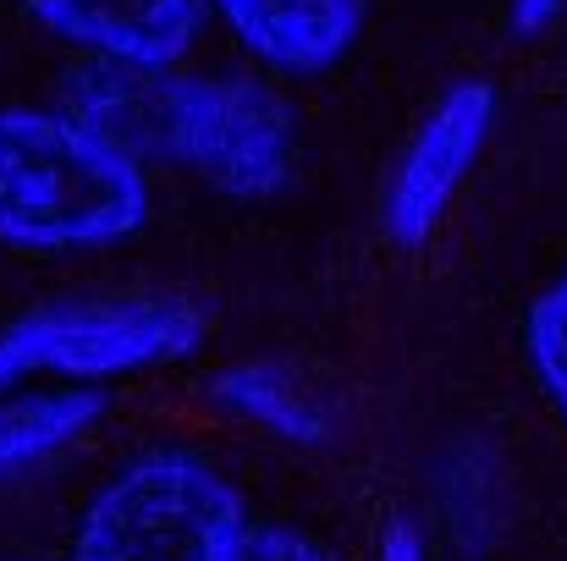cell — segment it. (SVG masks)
<instances>
[{
    "label": "cell",
    "instance_id": "cell-8",
    "mask_svg": "<svg viewBox=\"0 0 567 561\" xmlns=\"http://www.w3.org/2000/svg\"><path fill=\"white\" fill-rule=\"evenodd\" d=\"M94 418H105V391L55 385V391H11L0 396V479L28 474L33 463L72 446Z\"/></svg>",
    "mask_w": 567,
    "mask_h": 561
},
{
    "label": "cell",
    "instance_id": "cell-11",
    "mask_svg": "<svg viewBox=\"0 0 567 561\" xmlns=\"http://www.w3.org/2000/svg\"><path fill=\"white\" fill-rule=\"evenodd\" d=\"M220 561H331L315 540L281 529V523H243V534L226 546Z\"/></svg>",
    "mask_w": 567,
    "mask_h": 561
},
{
    "label": "cell",
    "instance_id": "cell-7",
    "mask_svg": "<svg viewBox=\"0 0 567 561\" xmlns=\"http://www.w3.org/2000/svg\"><path fill=\"white\" fill-rule=\"evenodd\" d=\"M209 11L281 72H320L342 61L364 28V0H209Z\"/></svg>",
    "mask_w": 567,
    "mask_h": 561
},
{
    "label": "cell",
    "instance_id": "cell-4",
    "mask_svg": "<svg viewBox=\"0 0 567 561\" xmlns=\"http://www.w3.org/2000/svg\"><path fill=\"white\" fill-rule=\"evenodd\" d=\"M161 155L226 198H276L292 177V116L254 77H172Z\"/></svg>",
    "mask_w": 567,
    "mask_h": 561
},
{
    "label": "cell",
    "instance_id": "cell-5",
    "mask_svg": "<svg viewBox=\"0 0 567 561\" xmlns=\"http://www.w3.org/2000/svg\"><path fill=\"white\" fill-rule=\"evenodd\" d=\"M496 127V94L485 83H457L413 133L402 149L391 183H385V231L396 248H419L452 209L468 166L480 160L485 138Z\"/></svg>",
    "mask_w": 567,
    "mask_h": 561
},
{
    "label": "cell",
    "instance_id": "cell-3",
    "mask_svg": "<svg viewBox=\"0 0 567 561\" xmlns=\"http://www.w3.org/2000/svg\"><path fill=\"white\" fill-rule=\"evenodd\" d=\"M243 501L198 451H144L89 507L72 561H220L243 534Z\"/></svg>",
    "mask_w": 567,
    "mask_h": 561
},
{
    "label": "cell",
    "instance_id": "cell-10",
    "mask_svg": "<svg viewBox=\"0 0 567 561\" xmlns=\"http://www.w3.org/2000/svg\"><path fill=\"white\" fill-rule=\"evenodd\" d=\"M524 353H529V370L540 380L546 402L567 418V276L535 298L524 320Z\"/></svg>",
    "mask_w": 567,
    "mask_h": 561
},
{
    "label": "cell",
    "instance_id": "cell-12",
    "mask_svg": "<svg viewBox=\"0 0 567 561\" xmlns=\"http://www.w3.org/2000/svg\"><path fill=\"white\" fill-rule=\"evenodd\" d=\"M567 11V0H513V22L518 33H540Z\"/></svg>",
    "mask_w": 567,
    "mask_h": 561
},
{
    "label": "cell",
    "instance_id": "cell-1",
    "mask_svg": "<svg viewBox=\"0 0 567 561\" xmlns=\"http://www.w3.org/2000/svg\"><path fill=\"white\" fill-rule=\"evenodd\" d=\"M144 220L138 155L61 111H0V242L28 253L111 248Z\"/></svg>",
    "mask_w": 567,
    "mask_h": 561
},
{
    "label": "cell",
    "instance_id": "cell-6",
    "mask_svg": "<svg viewBox=\"0 0 567 561\" xmlns=\"http://www.w3.org/2000/svg\"><path fill=\"white\" fill-rule=\"evenodd\" d=\"M39 28L89 50L94 61L166 72L204 33L209 0H22Z\"/></svg>",
    "mask_w": 567,
    "mask_h": 561
},
{
    "label": "cell",
    "instance_id": "cell-9",
    "mask_svg": "<svg viewBox=\"0 0 567 561\" xmlns=\"http://www.w3.org/2000/svg\"><path fill=\"white\" fill-rule=\"evenodd\" d=\"M209 396H215L220 413H231L243 424H259L276 440H292V446H326L331 440L326 413L270 364H237V370L215 374Z\"/></svg>",
    "mask_w": 567,
    "mask_h": 561
},
{
    "label": "cell",
    "instance_id": "cell-2",
    "mask_svg": "<svg viewBox=\"0 0 567 561\" xmlns=\"http://www.w3.org/2000/svg\"><path fill=\"white\" fill-rule=\"evenodd\" d=\"M209 336V320L188 298L122 292V298H66L22 314L0 331V396L28 391L33 380H111L193 359Z\"/></svg>",
    "mask_w": 567,
    "mask_h": 561
}]
</instances>
